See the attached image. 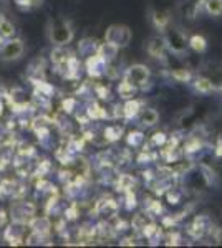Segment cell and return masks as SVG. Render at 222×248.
I'll return each mask as SVG.
<instances>
[{"instance_id": "1", "label": "cell", "mask_w": 222, "mask_h": 248, "mask_svg": "<svg viewBox=\"0 0 222 248\" xmlns=\"http://www.w3.org/2000/svg\"><path fill=\"white\" fill-rule=\"evenodd\" d=\"M23 51V45L20 40H14V42H9L2 50V58L3 60H14L18 58Z\"/></svg>"}, {"instance_id": "2", "label": "cell", "mask_w": 222, "mask_h": 248, "mask_svg": "<svg viewBox=\"0 0 222 248\" xmlns=\"http://www.w3.org/2000/svg\"><path fill=\"white\" fill-rule=\"evenodd\" d=\"M128 77L131 79V85L133 83H135V85H143V83H146V79H148V70L144 66H133V68H130Z\"/></svg>"}, {"instance_id": "3", "label": "cell", "mask_w": 222, "mask_h": 248, "mask_svg": "<svg viewBox=\"0 0 222 248\" xmlns=\"http://www.w3.org/2000/svg\"><path fill=\"white\" fill-rule=\"evenodd\" d=\"M51 40L58 45H63V43L70 42L71 40V30L68 27H60V29H55L53 33H51Z\"/></svg>"}, {"instance_id": "4", "label": "cell", "mask_w": 222, "mask_h": 248, "mask_svg": "<svg viewBox=\"0 0 222 248\" xmlns=\"http://www.w3.org/2000/svg\"><path fill=\"white\" fill-rule=\"evenodd\" d=\"M168 42H169V46H171L174 51H181V50H184V46H186L184 38L181 37V35L177 33V31H171V33L168 35Z\"/></svg>"}, {"instance_id": "5", "label": "cell", "mask_w": 222, "mask_h": 248, "mask_svg": "<svg viewBox=\"0 0 222 248\" xmlns=\"http://www.w3.org/2000/svg\"><path fill=\"white\" fill-rule=\"evenodd\" d=\"M207 12L212 15H221L222 14V0H207Z\"/></svg>"}, {"instance_id": "6", "label": "cell", "mask_w": 222, "mask_h": 248, "mask_svg": "<svg viewBox=\"0 0 222 248\" xmlns=\"http://www.w3.org/2000/svg\"><path fill=\"white\" fill-rule=\"evenodd\" d=\"M149 51H151L154 57H159V55H163V42L161 40H151V43H149Z\"/></svg>"}, {"instance_id": "7", "label": "cell", "mask_w": 222, "mask_h": 248, "mask_svg": "<svg viewBox=\"0 0 222 248\" xmlns=\"http://www.w3.org/2000/svg\"><path fill=\"white\" fill-rule=\"evenodd\" d=\"M141 121L144 124H154L157 121V113L153 109H146L143 114H141Z\"/></svg>"}, {"instance_id": "8", "label": "cell", "mask_w": 222, "mask_h": 248, "mask_svg": "<svg viewBox=\"0 0 222 248\" xmlns=\"http://www.w3.org/2000/svg\"><path fill=\"white\" fill-rule=\"evenodd\" d=\"M0 30H2V35H5V37H10V35L14 33L12 23L5 22V20H0Z\"/></svg>"}, {"instance_id": "9", "label": "cell", "mask_w": 222, "mask_h": 248, "mask_svg": "<svg viewBox=\"0 0 222 248\" xmlns=\"http://www.w3.org/2000/svg\"><path fill=\"white\" fill-rule=\"evenodd\" d=\"M191 45H192V48H194V50L203 51L204 48H205V42H204V38H203V37H192Z\"/></svg>"}, {"instance_id": "10", "label": "cell", "mask_w": 222, "mask_h": 248, "mask_svg": "<svg viewBox=\"0 0 222 248\" xmlns=\"http://www.w3.org/2000/svg\"><path fill=\"white\" fill-rule=\"evenodd\" d=\"M197 90L209 91V90H211V83H209L207 79H199V81H197Z\"/></svg>"}]
</instances>
